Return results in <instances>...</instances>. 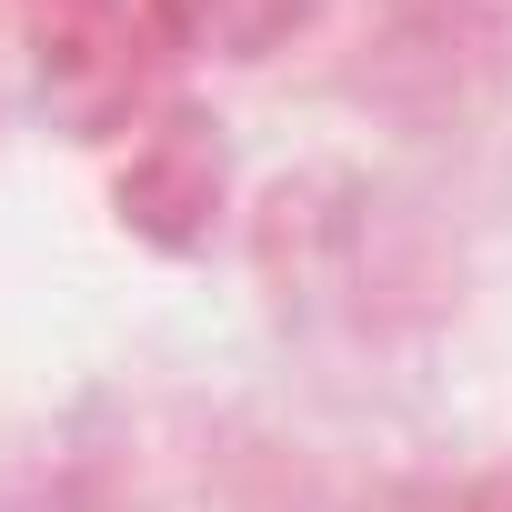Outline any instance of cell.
Segmentation results:
<instances>
[{"mask_svg":"<svg viewBox=\"0 0 512 512\" xmlns=\"http://www.w3.org/2000/svg\"><path fill=\"white\" fill-rule=\"evenodd\" d=\"M221 201H231V151H221V121H201L191 101H161L121 161H111V211L131 241L171 251V262H191V251H211L221 231Z\"/></svg>","mask_w":512,"mask_h":512,"instance_id":"obj_1","label":"cell"},{"mask_svg":"<svg viewBox=\"0 0 512 512\" xmlns=\"http://www.w3.org/2000/svg\"><path fill=\"white\" fill-rule=\"evenodd\" d=\"M332 0H141V21L171 61H221V71H251V61H282L292 41L322 31Z\"/></svg>","mask_w":512,"mask_h":512,"instance_id":"obj_2","label":"cell"},{"mask_svg":"<svg viewBox=\"0 0 512 512\" xmlns=\"http://www.w3.org/2000/svg\"><path fill=\"white\" fill-rule=\"evenodd\" d=\"M462 512H512V452L472 472V492H462Z\"/></svg>","mask_w":512,"mask_h":512,"instance_id":"obj_3","label":"cell"},{"mask_svg":"<svg viewBox=\"0 0 512 512\" xmlns=\"http://www.w3.org/2000/svg\"><path fill=\"white\" fill-rule=\"evenodd\" d=\"M31 11H101V0H31Z\"/></svg>","mask_w":512,"mask_h":512,"instance_id":"obj_4","label":"cell"}]
</instances>
